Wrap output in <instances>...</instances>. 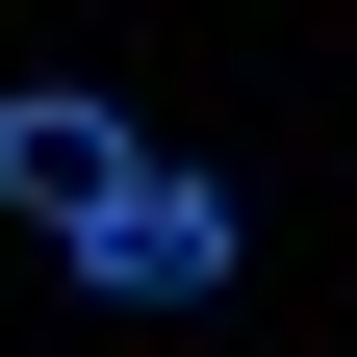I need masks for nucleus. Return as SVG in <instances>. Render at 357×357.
Segmentation results:
<instances>
[{
  "label": "nucleus",
  "mask_w": 357,
  "mask_h": 357,
  "mask_svg": "<svg viewBox=\"0 0 357 357\" xmlns=\"http://www.w3.org/2000/svg\"><path fill=\"white\" fill-rule=\"evenodd\" d=\"M52 281H77V306H230V281H255V204H230V153H153L102 230L52 255Z\"/></svg>",
  "instance_id": "f257e3e1"
},
{
  "label": "nucleus",
  "mask_w": 357,
  "mask_h": 357,
  "mask_svg": "<svg viewBox=\"0 0 357 357\" xmlns=\"http://www.w3.org/2000/svg\"><path fill=\"white\" fill-rule=\"evenodd\" d=\"M128 178H153V128H128L102 77H26V102H0V230H26V255H77Z\"/></svg>",
  "instance_id": "f03ea898"
}]
</instances>
